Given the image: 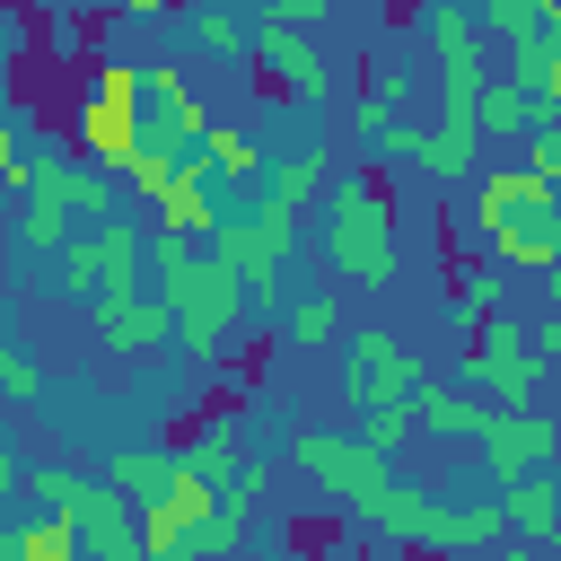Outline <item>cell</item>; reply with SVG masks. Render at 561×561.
<instances>
[{
  "instance_id": "obj_1",
  "label": "cell",
  "mask_w": 561,
  "mask_h": 561,
  "mask_svg": "<svg viewBox=\"0 0 561 561\" xmlns=\"http://www.w3.org/2000/svg\"><path fill=\"white\" fill-rule=\"evenodd\" d=\"M158 298L175 307V351H184L193 368H210V359L237 342V324L254 316L245 280H237L202 237H167V228H158Z\"/></svg>"
},
{
  "instance_id": "obj_2",
  "label": "cell",
  "mask_w": 561,
  "mask_h": 561,
  "mask_svg": "<svg viewBox=\"0 0 561 561\" xmlns=\"http://www.w3.org/2000/svg\"><path fill=\"white\" fill-rule=\"evenodd\" d=\"M465 237L500 263V272H552L561 263V193L543 184V175H526V167H491L482 184H473V219H465Z\"/></svg>"
},
{
  "instance_id": "obj_3",
  "label": "cell",
  "mask_w": 561,
  "mask_h": 561,
  "mask_svg": "<svg viewBox=\"0 0 561 561\" xmlns=\"http://www.w3.org/2000/svg\"><path fill=\"white\" fill-rule=\"evenodd\" d=\"M324 254H333V272H351L359 289H386L394 263H403V237H394V184H386L368 158H351L342 184L324 193Z\"/></svg>"
},
{
  "instance_id": "obj_4",
  "label": "cell",
  "mask_w": 561,
  "mask_h": 561,
  "mask_svg": "<svg viewBox=\"0 0 561 561\" xmlns=\"http://www.w3.org/2000/svg\"><path fill=\"white\" fill-rule=\"evenodd\" d=\"M26 500H44V508L88 543V561H149L140 517H131V500H123L105 473H79L70 456H53V465H35V473H26Z\"/></svg>"
},
{
  "instance_id": "obj_5",
  "label": "cell",
  "mask_w": 561,
  "mask_h": 561,
  "mask_svg": "<svg viewBox=\"0 0 561 561\" xmlns=\"http://www.w3.org/2000/svg\"><path fill=\"white\" fill-rule=\"evenodd\" d=\"M70 140L114 184H131V167L149 158V140H140V61H96V79H88V96L70 114Z\"/></svg>"
},
{
  "instance_id": "obj_6",
  "label": "cell",
  "mask_w": 561,
  "mask_h": 561,
  "mask_svg": "<svg viewBox=\"0 0 561 561\" xmlns=\"http://www.w3.org/2000/svg\"><path fill=\"white\" fill-rule=\"evenodd\" d=\"M210 254L245 280V298H254V316H289V254H298V219L289 210H272V202H254V210H237V219H219V237H210Z\"/></svg>"
},
{
  "instance_id": "obj_7",
  "label": "cell",
  "mask_w": 561,
  "mask_h": 561,
  "mask_svg": "<svg viewBox=\"0 0 561 561\" xmlns=\"http://www.w3.org/2000/svg\"><path fill=\"white\" fill-rule=\"evenodd\" d=\"M465 386L491 394L500 412H535V394H543V351H535V333H526L517 316H482V324L465 333Z\"/></svg>"
},
{
  "instance_id": "obj_8",
  "label": "cell",
  "mask_w": 561,
  "mask_h": 561,
  "mask_svg": "<svg viewBox=\"0 0 561 561\" xmlns=\"http://www.w3.org/2000/svg\"><path fill=\"white\" fill-rule=\"evenodd\" d=\"M289 456H298V473L316 482V491H333L351 517L394 482V456H377L368 438H342V430H316V421H298L289 430Z\"/></svg>"
},
{
  "instance_id": "obj_9",
  "label": "cell",
  "mask_w": 561,
  "mask_h": 561,
  "mask_svg": "<svg viewBox=\"0 0 561 561\" xmlns=\"http://www.w3.org/2000/svg\"><path fill=\"white\" fill-rule=\"evenodd\" d=\"M219 500H228V491H219L210 473L184 465V482H175L158 508H140V543H149V561H202V535H210Z\"/></svg>"
},
{
  "instance_id": "obj_10",
  "label": "cell",
  "mask_w": 561,
  "mask_h": 561,
  "mask_svg": "<svg viewBox=\"0 0 561 561\" xmlns=\"http://www.w3.org/2000/svg\"><path fill=\"white\" fill-rule=\"evenodd\" d=\"M167 333H175V307L158 298V280L140 289V280H114L105 298H96V342L114 351V359H149V351H167Z\"/></svg>"
},
{
  "instance_id": "obj_11",
  "label": "cell",
  "mask_w": 561,
  "mask_h": 561,
  "mask_svg": "<svg viewBox=\"0 0 561 561\" xmlns=\"http://www.w3.org/2000/svg\"><path fill=\"white\" fill-rule=\"evenodd\" d=\"M421 386V368H412V351L386 333V324H359L351 342H342V394H359V403H403Z\"/></svg>"
},
{
  "instance_id": "obj_12",
  "label": "cell",
  "mask_w": 561,
  "mask_h": 561,
  "mask_svg": "<svg viewBox=\"0 0 561 561\" xmlns=\"http://www.w3.org/2000/svg\"><path fill=\"white\" fill-rule=\"evenodd\" d=\"M473 447H482V473L491 482H526V473H552L561 421H543V412H491V430Z\"/></svg>"
},
{
  "instance_id": "obj_13",
  "label": "cell",
  "mask_w": 561,
  "mask_h": 561,
  "mask_svg": "<svg viewBox=\"0 0 561 561\" xmlns=\"http://www.w3.org/2000/svg\"><path fill=\"white\" fill-rule=\"evenodd\" d=\"M254 53H263V70H272V88H280V96H298V105H324V96H333V61L316 53V35L254 26Z\"/></svg>"
},
{
  "instance_id": "obj_14",
  "label": "cell",
  "mask_w": 561,
  "mask_h": 561,
  "mask_svg": "<svg viewBox=\"0 0 561 561\" xmlns=\"http://www.w3.org/2000/svg\"><path fill=\"white\" fill-rule=\"evenodd\" d=\"M333 184H342L333 149H324V140H298V149H289V158L263 175V193H254V202H272V210H289V219H298V210H316Z\"/></svg>"
},
{
  "instance_id": "obj_15",
  "label": "cell",
  "mask_w": 561,
  "mask_h": 561,
  "mask_svg": "<svg viewBox=\"0 0 561 561\" xmlns=\"http://www.w3.org/2000/svg\"><path fill=\"white\" fill-rule=\"evenodd\" d=\"M26 193H53V202H70V219H79V228H105V219H114V175H105L96 158H44Z\"/></svg>"
},
{
  "instance_id": "obj_16",
  "label": "cell",
  "mask_w": 561,
  "mask_h": 561,
  "mask_svg": "<svg viewBox=\"0 0 561 561\" xmlns=\"http://www.w3.org/2000/svg\"><path fill=\"white\" fill-rule=\"evenodd\" d=\"M491 412H500V403L473 394V386H438V377L412 386V421H421V438H482Z\"/></svg>"
},
{
  "instance_id": "obj_17",
  "label": "cell",
  "mask_w": 561,
  "mask_h": 561,
  "mask_svg": "<svg viewBox=\"0 0 561 561\" xmlns=\"http://www.w3.org/2000/svg\"><path fill=\"white\" fill-rule=\"evenodd\" d=\"M351 131H359L368 149H386L394 131H421V114H412V70H368V88H359V105H351Z\"/></svg>"
},
{
  "instance_id": "obj_18",
  "label": "cell",
  "mask_w": 561,
  "mask_h": 561,
  "mask_svg": "<svg viewBox=\"0 0 561 561\" xmlns=\"http://www.w3.org/2000/svg\"><path fill=\"white\" fill-rule=\"evenodd\" d=\"M105 482H114L131 508H158V500L184 482V447H114V456H105Z\"/></svg>"
},
{
  "instance_id": "obj_19",
  "label": "cell",
  "mask_w": 561,
  "mask_h": 561,
  "mask_svg": "<svg viewBox=\"0 0 561 561\" xmlns=\"http://www.w3.org/2000/svg\"><path fill=\"white\" fill-rule=\"evenodd\" d=\"M158 228H167V237H202V245L219 237V210H210V167H202V158H193V167H175V184L158 193Z\"/></svg>"
},
{
  "instance_id": "obj_20",
  "label": "cell",
  "mask_w": 561,
  "mask_h": 561,
  "mask_svg": "<svg viewBox=\"0 0 561 561\" xmlns=\"http://www.w3.org/2000/svg\"><path fill=\"white\" fill-rule=\"evenodd\" d=\"M500 517H508V535H526V543H552V526H561V473L500 482Z\"/></svg>"
},
{
  "instance_id": "obj_21",
  "label": "cell",
  "mask_w": 561,
  "mask_h": 561,
  "mask_svg": "<svg viewBox=\"0 0 561 561\" xmlns=\"http://www.w3.org/2000/svg\"><path fill=\"white\" fill-rule=\"evenodd\" d=\"M184 465H193V473H210V482L228 491V482H237V473H245L254 456H245V430H237L228 412H210V421H202V430L184 438Z\"/></svg>"
},
{
  "instance_id": "obj_22",
  "label": "cell",
  "mask_w": 561,
  "mask_h": 561,
  "mask_svg": "<svg viewBox=\"0 0 561 561\" xmlns=\"http://www.w3.org/2000/svg\"><path fill=\"white\" fill-rule=\"evenodd\" d=\"M535 123H543L535 88H526V79H508V70H491V88H482V140H526Z\"/></svg>"
},
{
  "instance_id": "obj_23",
  "label": "cell",
  "mask_w": 561,
  "mask_h": 561,
  "mask_svg": "<svg viewBox=\"0 0 561 561\" xmlns=\"http://www.w3.org/2000/svg\"><path fill=\"white\" fill-rule=\"evenodd\" d=\"M70 237H79L70 202H53V193H26V210H18V254H26V263H53Z\"/></svg>"
},
{
  "instance_id": "obj_24",
  "label": "cell",
  "mask_w": 561,
  "mask_h": 561,
  "mask_svg": "<svg viewBox=\"0 0 561 561\" xmlns=\"http://www.w3.org/2000/svg\"><path fill=\"white\" fill-rule=\"evenodd\" d=\"M500 298H508V280H500V263L482 254V263H465V272H456V289H447V316H456V324L473 333L482 316H508Z\"/></svg>"
},
{
  "instance_id": "obj_25",
  "label": "cell",
  "mask_w": 561,
  "mask_h": 561,
  "mask_svg": "<svg viewBox=\"0 0 561 561\" xmlns=\"http://www.w3.org/2000/svg\"><path fill=\"white\" fill-rule=\"evenodd\" d=\"M9 561H88V543H79L53 508H35V517L9 526Z\"/></svg>"
},
{
  "instance_id": "obj_26",
  "label": "cell",
  "mask_w": 561,
  "mask_h": 561,
  "mask_svg": "<svg viewBox=\"0 0 561 561\" xmlns=\"http://www.w3.org/2000/svg\"><path fill=\"white\" fill-rule=\"evenodd\" d=\"M280 342H289V351H333V342H342V307H333L324 289L289 298V316H280Z\"/></svg>"
},
{
  "instance_id": "obj_27",
  "label": "cell",
  "mask_w": 561,
  "mask_h": 561,
  "mask_svg": "<svg viewBox=\"0 0 561 561\" xmlns=\"http://www.w3.org/2000/svg\"><path fill=\"white\" fill-rule=\"evenodd\" d=\"M202 167H210V175H228V184H263V175H272V167H263V149H254L245 131H228V123H210Z\"/></svg>"
},
{
  "instance_id": "obj_28",
  "label": "cell",
  "mask_w": 561,
  "mask_h": 561,
  "mask_svg": "<svg viewBox=\"0 0 561 561\" xmlns=\"http://www.w3.org/2000/svg\"><path fill=\"white\" fill-rule=\"evenodd\" d=\"M175 18H184V35H193L202 53H219V61H228V53H254V26H245L237 9H175Z\"/></svg>"
},
{
  "instance_id": "obj_29",
  "label": "cell",
  "mask_w": 561,
  "mask_h": 561,
  "mask_svg": "<svg viewBox=\"0 0 561 561\" xmlns=\"http://www.w3.org/2000/svg\"><path fill=\"white\" fill-rule=\"evenodd\" d=\"M0 386H9V403H44V368H35V351L18 333L0 342Z\"/></svg>"
},
{
  "instance_id": "obj_30",
  "label": "cell",
  "mask_w": 561,
  "mask_h": 561,
  "mask_svg": "<svg viewBox=\"0 0 561 561\" xmlns=\"http://www.w3.org/2000/svg\"><path fill=\"white\" fill-rule=\"evenodd\" d=\"M412 430H421V421H412V394H403V403H368V421H359V438H368L377 456H394Z\"/></svg>"
},
{
  "instance_id": "obj_31",
  "label": "cell",
  "mask_w": 561,
  "mask_h": 561,
  "mask_svg": "<svg viewBox=\"0 0 561 561\" xmlns=\"http://www.w3.org/2000/svg\"><path fill=\"white\" fill-rule=\"evenodd\" d=\"M526 175H543V184L561 193V114H543V123L526 131Z\"/></svg>"
},
{
  "instance_id": "obj_32",
  "label": "cell",
  "mask_w": 561,
  "mask_h": 561,
  "mask_svg": "<svg viewBox=\"0 0 561 561\" xmlns=\"http://www.w3.org/2000/svg\"><path fill=\"white\" fill-rule=\"evenodd\" d=\"M324 9H333V0H263V18H254V26H280V35H307V26H324Z\"/></svg>"
},
{
  "instance_id": "obj_33",
  "label": "cell",
  "mask_w": 561,
  "mask_h": 561,
  "mask_svg": "<svg viewBox=\"0 0 561 561\" xmlns=\"http://www.w3.org/2000/svg\"><path fill=\"white\" fill-rule=\"evenodd\" d=\"M535 351H543V368H561V316H543V324H535Z\"/></svg>"
},
{
  "instance_id": "obj_34",
  "label": "cell",
  "mask_w": 561,
  "mask_h": 561,
  "mask_svg": "<svg viewBox=\"0 0 561 561\" xmlns=\"http://www.w3.org/2000/svg\"><path fill=\"white\" fill-rule=\"evenodd\" d=\"M114 9H123V18H175L184 0H114Z\"/></svg>"
},
{
  "instance_id": "obj_35",
  "label": "cell",
  "mask_w": 561,
  "mask_h": 561,
  "mask_svg": "<svg viewBox=\"0 0 561 561\" xmlns=\"http://www.w3.org/2000/svg\"><path fill=\"white\" fill-rule=\"evenodd\" d=\"M543 316H561V263L543 272Z\"/></svg>"
},
{
  "instance_id": "obj_36",
  "label": "cell",
  "mask_w": 561,
  "mask_h": 561,
  "mask_svg": "<svg viewBox=\"0 0 561 561\" xmlns=\"http://www.w3.org/2000/svg\"><path fill=\"white\" fill-rule=\"evenodd\" d=\"M184 9H237V0H184Z\"/></svg>"
},
{
  "instance_id": "obj_37",
  "label": "cell",
  "mask_w": 561,
  "mask_h": 561,
  "mask_svg": "<svg viewBox=\"0 0 561 561\" xmlns=\"http://www.w3.org/2000/svg\"><path fill=\"white\" fill-rule=\"evenodd\" d=\"M543 552H552V561H561V526H552V543H543Z\"/></svg>"
},
{
  "instance_id": "obj_38",
  "label": "cell",
  "mask_w": 561,
  "mask_h": 561,
  "mask_svg": "<svg viewBox=\"0 0 561 561\" xmlns=\"http://www.w3.org/2000/svg\"><path fill=\"white\" fill-rule=\"evenodd\" d=\"M412 561H456V552H412Z\"/></svg>"
},
{
  "instance_id": "obj_39",
  "label": "cell",
  "mask_w": 561,
  "mask_h": 561,
  "mask_svg": "<svg viewBox=\"0 0 561 561\" xmlns=\"http://www.w3.org/2000/svg\"><path fill=\"white\" fill-rule=\"evenodd\" d=\"M500 561H543V552H500Z\"/></svg>"
}]
</instances>
